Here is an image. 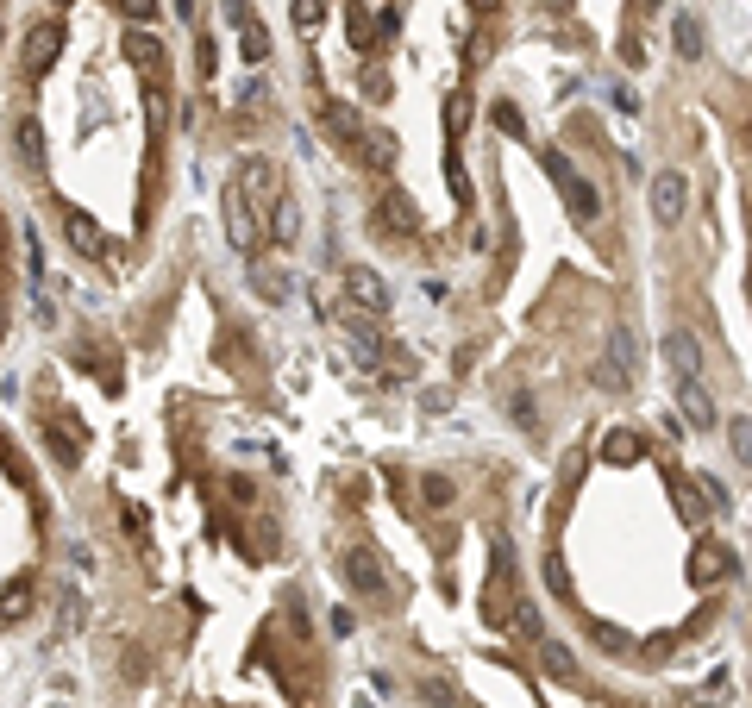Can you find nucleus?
<instances>
[{
	"label": "nucleus",
	"instance_id": "obj_29",
	"mask_svg": "<svg viewBox=\"0 0 752 708\" xmlns=\"http://www.w3.org/2000/svg\"><path fill=\"white\" fill-rule=\"evenodd\" d=\"M420 495H427V508H452V477H427Z\"/></svg>",
	"mask_w": 752,
	"mask_h": 708
},
{
	"label": "nucleus",
	"instance_id": "obj_37",
	"mask_svg": "<svg viewBox=\"0 0 752 708\" xmlns=\"http://www.w3.org/2000/svg\"><path fill=\"white\" fill-rule=\"evenodd\" d=\"M696 489H702V502H715V508H727V489H721V477H696Z\"/></svg>",
	"mask_w": 752,
	"mask_h": 708
},
{
	"label": "nucleus",
	"instance_id": "obj_43",
	"mask_svg": "<svg viewBox=\"0 0 752 708\" xmlns=\"http://www.w3.org/2000/svg\"><path fill=\"white\" fill-rule=\"evenodd\" d=\"M57 7H69V0H57Z\"/></svg>",
	"mask_w": 752,
	"mask_h": 708
},
{
	"label": "nucleus",
	"instance_id": "obj_30",
	"mask_svg": "<svg viewBox=\"0 0 752 708\" xmlns=\"http://www.w3.org/2000/svg\"><path fill=\"white\" fill-rule=\"evenodd\" d=\"M157 7H163V0H120V13L132 19V26H151V19H157Z\"/></svg>",
	"mask_w": 752,
	"mask_h": 708
},
{
	"label": "nucleus",
	"instance_id": "obj_17",
	"mask_svg": "<svg viewBox=\"0 0 752 708\" xmlns=\"http://www.w3.org/2000/svg\"><path fill=\"white\" fill-rule=\"evenodd\" d=\"M57 51H63V32H57V26H38V32L26 38V63L38 69V76H44V69L57 63Z\"/></svg>",
	"mask_w": 752,
	"mask_h": 708
},
{
	"label": "nucleus",
	"instance_id": "obj_38",
	"mask_svg": "<svg viewBox=\"0 0 752 708\" xmlns=\"http://www.w3.org/2000/svg\"><path fill=\"white\" fill-rule=\"evenodd\" d=\"M120 527L126 533H145V508H120Z\"/></svg>",
	"mask_w": 752,
	"mask_h": 708
},
{
	"label": "nucleus",
	"instance_id": "obj_3",
	"mask_svg": "<svg viewBox=\"0 0 752 708\" xmlns=\"http://www.w3.org/2000/svg\"><path fill=\"white\" fill-rule=\"evenodd\" d=\"M646 201H652V220L658 226H677L690 214V176L684 170H658L652 188H646Z\"/></svg>",
	"mask_w": 752,
	"mask_h": 708
},
{
	"label": "nucleus",
	"instance_id": "obj_41",
	"mask_svg": "<svg viewBox=\"0 0 752 708\" xmlns=\"http://www.w3.org/2000/svg\"><path fill=\"white\" fill-rule=\"evenodd\" d=\"M633 7H658V0H633Z\"/></svg>",
	"mask_w": 752,
	"mask_h": 708
},
{
	"label": "nucleus",
	"instance_id": "obj_20",
	"mask_svg": "<svg viewBox=\"0 0 752 708\" xmlns=\"http://www.w3.org/2000/svg\"><path fill=\"white\" fill-rule=\"evenodd\" d=\"M608 358L621 370H640V339H633V326H615V333H608Z\"/></svg>",
	"mask_w": 752,
	"mask_h": 708
},
{
	"label": "nucleus",
	"instance_id": "obj_4",
	"mask_svg": "<svg viewBox=\"0 0 752 708\" xmlns=\"http://www.w3.org/2000/svg\"><path fill=\"white\" fill-rule=\"evenodd\" d=\"M226 239H232V251L257 257V239H264V226H257V207L245 201V188H226Z\"/></svg>",
	"mask_w": 752,
	"mask_h": 708
},
{
	"label": "nucleus",
	"instance_id": "obj_16",
	"mask_svg": "<svg viewBox=\"0 0 752 708\" xmlns=\"http://www.w3.org/2000/svg\"><path fill=\"white\" fill-rule=\"evenodd\" d=\"M646 458V439L640 433H627V427H615L602 439V464H640Z\"/></svg>",
	"mask_w": 752,
	"mask_h": 708
},
{
	"label": "nucleus",
	"instance_id": "obj_2",
	"mask_svg": "<svg viewBox=\"0 0 752 708\" xmlns=\"http://www.w3.org/2000/svg\"><path fill=\"white\" fill-rule=\"evenodd\" d=\"M539 163H546V176L558 182L564 207H571V214H577L583 226H590V220H602V195H596V188H590V182H583V176L571 170V157H564V151H539Z\"/></svg>",
	"mask_w": 752,
	"mask_h": 708
},
{
	"label": "nucleus",
	"instance_id": "obj_23",
	"mask_svg": "<svg viewBox=\"0 0 752 708\" xmlns=\"http://www.w3.org/2000/svg\"><path fill=\"white\" fill-rule=\"evenodd\" d=\"M539 665H546L552 677H564V683H571V677H577V665H571V652H564L558 640H539Z\"/></svg>",
	"mask_w": 752,
	"mask_h": 708
},
{
	"label": "nucleus",
	"instance_id": "obj_39",
	"mask_svg": "<svg viewBox=\"0 0 752 708\" xmlns=\"http://www.w3.org/2000/svg\"><path fill=\"white\" fill-rule=\"evenodd\" d=\"M470 7H477V13H496V7H502V0H470Z\"/></svg>",
	"mask_w": 752,
	"mask_h": 708
},
{
	"label": "nucleus",
	"instance_id": "obj_42",
	"mask_svg": "<svg viewBox=\"0 0 752 708\" xmlns=\"http://www.w3.org/2000/svg\"><path fill=\"white\" fill-rule=\"evenodd\" d=\"M546 7H571V0H546Z\"/></svg>",
	"mask_w": 752,
	"mask_h": 708
},
{
	"label": "nucleus",
	"instance_id": "obj_36",
	"mask_svg": "<svg viewBox=\"0 0 752 708\" xmlns=\"http://www.w3.org/2000/svg\"><path fill=\"white\" fill-rule=\"evenodd\" d=\"M351 44L370 51V19H364V7H351Z\"/></svg>",
	"mask_w": 752,
	"mask_h": 708
},
{
	"label": "nucleus",
	"instance_id": "obj_13",
	"mask_svg": "<svg viewBox=\"0 0 752 708\" xmlns=\"http://www.w3.org/2000/svg\"><path fill=\"white\" fill-rule=\"evenodd\" d=\"M232 26H239V44H245V63H264L270 57V38H264V26H257V19L245 13V0H232Z\"/></svg>",
	"mask_w": 752,
	"mask_h": 708
},
{
	"label": "nucleus",
	"instance_id": "obj_15",
	"mask_svg": "<svg viewBox=\"0 0 752 708\" xmlns=\"http://www.w3.org/2000/svg\"><path fill=\"white\" fill-rule=\"evenodd\" d=\"M671 44H677V57H684V63L709 57V51H702V44H709V38H702V19H696V13H677V26H671Z\"/></svg>",
	"mask_w": 752,
	"mask_h": 708
},
{
	"label": "nucleus",
	"instance_id": "obj_14",
	"mask_svg": "<svg viewBox=\"0 0 752 708\" xmlns=\"http://www.w3.org/2000/svg\"><path fill=\"white\" fill-rule=\"evenodd\" d=\"M63 232H69V245H76V251H88V257H101V251H107V232L94 226L88 214H76V207L63 214Z\"/></svg>",
	"mask_w": 752,
	"mask_h": 708
},
{
	"label": "nucleus",
	"instance_id": "obj_9",
	"mask_svg": "<svg viewBox=\"0 0 752 708\" xmlns=\"http://www.w3.org/2000/svg\"><path fill=\"white\" fill-rule=\"evenodd\" d=\"M508 602H514V583H508V546H502V552H496V571H489V589H483V621L502 627V621L514 615Z\"/></svg>",
	"mask_w": 752,
	"mask_h": 708
},
{
	"label": "nucleus",
	"instance_id": "obj_6",
	"mask_svg": "<svg viewBox=\"0 0 752 708\" xmlns=\"http://www.w3.org/2000/svg\"><path fill=\"white\" fill-rule=\"evenodd\" d=\"M345 295H351V308H358V314H376V320L389 314V282L376 276L370 264H351L345 270Z\"/></svg>",
	"mask_w": 752,
	"mask_h": 708
},
{
	"label": "nucleus",
	"instance_id": "obj_22",
	"mask_svg": "<svg viewBox=\"0 0 752 708\" xmlns=\"http://www.w3.org/2000/svg\"><path fill=\"white\" fill-rule=\"evenodd\" d=\"M727 445H734V458L752 470V414H734V420H727Z\"/></svg>",
	"mask_w": 752,
	"mask_h": 708
},
{
	"label": "nucleus",
	"instance_id": "obj_32",
	"mask_svg": "<svg viewBox=\"0 0 752 708\" xmlns=\"http://www.w3.org/2000/svg\"><path fill=\"white\" fill-rule=\"evenodd\" d=\"M427 702H433V708H464V702H458V690H452L445 677H433V683H427Z\"/></svg>",
	"mask_w": 752,
	"mask_h": 708
},
{
	"label": "nucleus",
	"instance_id": "obj_28",
	"mask_svg": "<svg viewBox=\"0 0 752 708\" xmlns=\"http://www.w3.org/2000/svg\"><path fill=\"white\" fill-rule=\"evenodd\" d=\"M696 495H702L696 483H690V489H684V483H677V514H684V521H690V527H702V508H709V502H696Z\"/></svg>",
	"mask_w": 752,
	"mask_h": 708
},
{
	"label": "nucleus",
	"instance_id": "obj_27",
	"mask_svg": "<svg viewBox=\"0 0 752 708\" xmlns=\"http://www.w3.org/2000/svg\"><path fill=\"white\" fill-rule=\"evenodd\" d=\"M590 640H596L602 652H633V640H627L621 627H608V621H596V627H590Z\"/></svg>",
	"mask_w": 752,
	"mask_h": 708
},
{
	"label": "nucleus",
	"instance_id": "obj_1",
	"mask_svg": "<svg viewBox=\"0 0 752 708\" xmlns=\"http://www.w3.org/2000/svg\"><path fill=\"white\" fill-rule=\"evenodd\" d=\"M320 126L339 138V145L358 157V163H376V170H389V157H395V145L383 132H370L364 120H358V107H345V101H333V94H326L320 101Z\"/></svg>",
	"mask_w": 752,
	"mask_h": 708
},
{
	"label": "nucleus",
	"instance_id": "obj_19",
	"mask_svg": "<svg viewBox=\"0 0 752 708\" xmlns=\"http://www.w3.org/2000/svg\"><path fill=\"white\" fill-rule=\"evenodd\" d=\"M126 57H132L138 69H145V76H157V63H163V44H157L151 32H132V38H126Z\"/></svg>",
	"mask_w": 752,
	"mask_h": 708
},
{
	"label": "nucleus",
	"instance_id": "obj_34",
	"mask_svg": "<svg viewBox=\"0 0 752 708\" xmlns=\"http://www.w3.org/2000/svg\"><path fill=\"white\" fill-rule=\"evenodd\" d=\"M608 107H615V113H627V120H633V113H640V94H633V88H608Z\"/></svg>",
	"mask_w": 752,
	"mask_h": 708
},
{
	"label": "nucleus",
	"instance_id": "obj_5",
	"mask_svg": "<svg viewBox=\"0 0 752 708\" xmlns=\"http://www.w3.org/2000/svg\"><path fill=\"white\" fill-rule=\"evenodd\" d=\"M684 571H690V583H696V589H709V583H721V577H734V571H740V558L727 552L721 539H696V552H690Z\"/></svg>",
	"mask_w": 752,
	"mask_h": 708
},
{
	"label": "nucleus",
	"instance_id": "obj_7",
	"mask_svg": "<svg viewBox=\"0 0 752 708\" xmlns=\"http://www.w3.org/2000/svg\"><path fill=\"white\" fill-rule=\"evenodd\" d=\"M658 351H665V370H671V383H690V376H702V345L690 339V333H671L658 339Z\"/></svg>",
	"mask_w": 752,
	"mask_h": 708
},
{
	"label": "nucleus",
	"instance_id": "obj_12",
	"mask_svg": "<svg viewBox=\"0 0 752 708\" xmlns=\"http://www.w3.org/2000/svg\"><path fill=\"white\" fill-rule=\"evenodd\" d=\"M376 226H389V232H402V239H414L420 232V214H414V201L395 188V195H383V207H376Z\"/></svg>",
	"mask_w": 752,
	"mask_h": 708
},
{
	"label": "nucleus",
	"instance_id": "obj_21",
	"mask_svg": "<svg viewBox=\"0 0 752 708\" xmlns=\"http://www.w3.org/2000/svg\"><path fill=\"white\" fill-rule=\"evenodd\" d=\"M270 232H276V239H282V245H289V239H295V232H301V207H295L289 195H282V201L270 207Z\"/></svg>",
	"mask_w": 752,
	"mask_h": 708
},
{
	"label": "nucleus",
	"instance_id": "obj_18",
	"mask_svg": "<svg viewBox=\"0 0 752 708\" xmlns=\"http://www.w3.org/2000/svg\"><path fill=\"white\" fill-rule=\"evenodd\" d=\"M251 282H257V295H264V301H282V295L295 289L289 270H282V264H264V257H251Z\"/></svg>",
	"mask_w": 752,
	"mask_h": 708
},
{
	"label": "nucleus",
	"instance_id": "obj_8",
	"mask_svg": "<svg viewBox=\"0 0 752 708\" xmlns=\"http://www.w3.org/2000/svg\"><path fill=\"white\" fill-rule=\"evenodd\" d=\"M339 571H345V583L351 589H358V596H383V589H389V577H383V564H376L364 546H351L345 558H339Z\"/></svg>",
	"mask_w": 752,
	"mask_h": 708
},
{
	"label": "nucleus",
	"instance_id": "obj_35",
	"mask_svg": "<svg viewBox=\"0 0 752 708\" xmlns=\"http://www.w3.org/2000/svg\"><path fill=\"white\" fill-rule=\"evenodd\" d=\"M496 126H502L508 138H527V120H521V113H514V107H496Z\"/></svg>",
	"mask_w": 752,
	"mask_h": 708
},
{
	"label": "nucleus",
	"instance_id": "obj_25",
	"mask_svg": "<svg viewBox=\"0 0 752 708\" xmlns=\"http://www.w3.org/2000/svg\"><path fill=\"white\" fill-rule=\"evenodd\" d=\"M26 602H32V583H7V589H0V621H13Z\"/></svg>",
	"mask_w": 752,
	"mask_h": 708
},
{
	"label": "nucleus",
	"instance_id": "obj_31",
	"mask_svg": "<svg viewBox=\"0 0 752 708\" xmlns=\"http://www.w3.org/2000/svg\"><path fill=\"white\" fill-rule=\"evenodd\" d=\"M514 427H527V433H539V408H533V395H514Z\"/></svg>",
	"mask_w": 752,
	"mask_h": 708
},
{
	"label": "nucleus",
	"instance_id": "obj_33",
	"mask_svg": "<svg viewBox=\"0 0 752 708\" xmlns=\"http://www.w3.org/2000/svg\"><path fill=\"white\" fill-rule=\"evenodd\" d=\"M320 13H326L320 0H295V26H301V32H314V26H320Z\"/></svg>",
	"mask_w": 752,
	"mask_h": 708
},
{
	"label": "nucleus",
	"instance_id": "obj_24",
	"mask_svg": "<svg viewBox=\"0 0 752 708\" xmlns=\"http://www.w3.org/2000/svg\"><path fill=\"white\" fill-rule=\"evenodd\" d=\"M19 151H26V163H32V170L44 163V132H38V120H19Z\"/></svg>",
	"mask_w": 752,
	"mask_h": 708
},
{
	"label": "nucleus",
	"instance_id": "obj_11",
	"mask_svg": "<svg viewBox=\"0 0 752 708\" xmlns=\"http://www.w3.org/2000/svg\"><path fill=\"white\" fill-rule=\"evenodd\" d=\"M677 401H684V420H690V427H715V420H721V408H715V395H709V383H702V376L677 383Z\"/></svg>",
	"mask_w": 752,
	"mask_h": 708
},
{
	"label": "nucleus",
	"instance_id": "obj_10",
	"mask_svg": "<svg viewBox=\"0 0 752 708\" xmlns=\"http://www.w3.org/2000/svg\"><path fill=\"white\" fill-rule=\"evenodd\" d=\"M239 188H245L251 207H276V201H282V195H276V170H270L264 157H245V163H239Z\"/></svg>",
	"mask_w": 752,
	"mask_h": 708
},
{
	"label": "nucleus",
	"instance_id": "obj_40",
	"mask_svg": "<svg viewBox=\"0 0 752 708\" xmlns=\"http://www.w3.org/2000/svg\"><path fill=\"white\" fill-rule=\"evenodd\" d=\"M176 13H182V19H188V13H195V0H176Z\"/></svg>",
	"mask_w": 752,
	"mask_h": 708
},
{
	"label": "nucleus",
	"instance_id": "obj_26",
	"mask_svg": "<svg viewBox=\"0 0 752 708\" xmlns=\"http://www.w3.org/2000/svg\"><path fill=\"white\" fill-rule=\"evenodd\" d=\"M590 376H596V383H602V389H615V395H621V389H627V383H633V370H621V364H615V358H602V364H596V370H590Z\"/></svg>",
	"mask_w": 752,
	"mask_h": 708
}]
</instances>
